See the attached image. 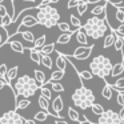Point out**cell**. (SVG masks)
<instances>
[{"label":"cell","mask_w":124,"mask_h":124,"mask_svg":"<svg viewBox=\"0 0 124 124\" xmlns=\"http://www.w3.org/2000/svg\"><path fill=\"white\" fill-rule=\"evenodd\" d=\"M39 89V84L33 78L28 75H23L20 78H16V83L14 84V96H15V104L17 101V96L23 97H32Z\"/></svg>","instance_id":"6da1fadb"},{"label":"cell","mask_w":124,"mask_h":124,"mask_svg":"<svg viewBox=\"0 0 124 124\" xmlns=\"http://www.w3.org/2000/svg\"><path fill=\"white\" fill-rule=\"evenodd\" d=\"M108 28H109L108 20L107 19H100L99 16L89 17L85 22V24H83V30H84V32L87 33V36L95 39V40L103 38V35L107 32Z\"/></svg>","instance_id":"7a4b0ae2"},{"label":"cell","mask_w":124,"mask_h":124,"mask_svg":"<svg viewBox=\"0 0 124 124\" xmlns=\"http://www.w3.org/2000/svg\"><path fill=\"white\" fill-rule=\"evenodd\" d=\"M36 19L39 24L44 25L46 28H52L60 22V14L55 7H52L51 4H47L36 9Z\"/></svg>","instance_id":"3957f363"},{"label":"cell","mask_w":124,"mask_h":124,"mask_svg":"<svg viewBox=\"0 0 124 124\" xmlns=\"http://www.w3.org/2000/svg\"><path fill=\"white\" fill-rule=\"evenodd\" d=\"M112 65L113 64L111 63V60L108 59L107 56H104V55H97V56H95L93 59H92V62L89 63V70H91V72L93 73L95 76L105 80V79L111 75Z\"/></svg>","instance_id":"277c9868"},{"label":"cell","mask_w":124,"mask_h":124,"mask_svg":"<svg viewBox=\"0 0 124 124\" xmlns=\"http://www.w3.org/2000/svg\"><path fill=\"white\" fill-rule=\"evenodd\" d=\"M71 99H72L73 104L78 108H80V109H88V108L95 103L96 97H95L93 92H92L91 89L84 87L83 84H81L79 88H76L75 91H73Z\"/></svg>","instance_id":"5b68a950"},{"label":"cell","mask_w":124,"mask_h":124,"mask_svg":"<svg viewBox=\"0 0 124 124\" xmlns=\"http://www.w3.org/2000/svg\"><path fill=\"white\" fill-rule=\"evenodd\" d=\"M97 124H124V121L113 109H105L101 115H99Z\"/></svg>","instance_id":"8992f818"},{"label":"cell","mask_w":124,"mask_h":124,"mask_svg":"<svg viewBox=\"0 0 124 124\" xmlns=\"http://www.w3.org/2000/svg\"><path fill=\"white\" fill-rule=\"evenodd\" d=\"M25 119L17 112V109L7 111L0 116V124H24Z\"/></svg>","instance_id":"52a82bcc"},{"label":"cell","mask_w":124,"mask_h":124,"mask_svg":"<svg viewBox=\"0 0 124 124\" xmlns=\"http://www.w3.org/2000/svg\"><path fill=\"white\" fill-rule=\"evenodd\" d=\"M92 51H93V46H80L73 51L72 54V57L76 60H85L91 56Z\"/></svg>","instance_id":"ba28073f"},{"label":"cell","mask_w":124,"mask_h":124,"mask_svg":"<svg viewBox=\"0 0 124 124\" xmlns=\"http://www.w3.org/2000/svg\"><path fill=\"white\" fill-rule=\"evenodd\" d=\"M38 24H39V23H38L36 16H32V15H25V16L22 19V22H20V24H19V27H17L15 35H17L20 31H23V28H31V27H35V25H38Z\"/></svg>","instance_id":"9c48e42d"},{"label":"cell","mask_w":124,"mask_h":124,"mask_svg":"<svg viewBox=\"0 0 124 124\" xmlns=\"http://www.w3.org/2000/svg\"><path fill=\"white\" fill-rule=\"evenodd\" d=\"M107 4H108V1L103 0V4L95 6L93 8L91 9L92 16H100V15H103V19H105V17H107Z\"/></svg>","instance_id":"30bf717a"},{"label":"cell","mask_w":124,"mask_h":124,"mask_svg":"<svg viewBox=\"0 0 124 124\" xmlns=\"http://www.w3.org/2000/svg\"><path fill=\"white\" fill-rule=\"evenodd\" d=\"M51 108L52 111H54L55 113H57V115H60L63 111V108H64V101H63V97L60 96H56L54 100H52V104H51Z\"/></svg>","instance_id":"8fae6325"},{"label":"cell","mask_w":124,"mask_h":124,"mask_svg":"<svg viewBox=\"0 0 124 124\" xmlns=\"http://www.w3.org/2000/svg\"><path fill=\"white\" fill-rule=\"evenodd\" d=\"M73 35L76 36V40H78L79 44H81V46H88V36H87L85 32H84L83 27L78 28V30L75 31V33H73Z\"/></svg>","instance_id":"7c38bea8"},{"label":"cell","mask_w":124,"mask_h":124,"mask_svg":"<svg viewBox=\"0 0 124 124\" xmlns=\"http://www.w3.org/2000/svg\"><path fill=\"white\" fill-rule=\"evenodd\" d=\"M124 72V55H123V60L120 63H116L112 65V70H111V76L112 78H117L121 73Z\"/></svg>","instance_id":"4fadbf2b"},{"label":"cell","mask_w":124,"mask_h":124,"mask_svg":"<svg viewBox=\"0 0 124 124\" xmlns=\"http://www.w3.org/2000/svg\"><path fill=\"white\" fill-rule=\"evenodd\" d=\"M8 44H9V47H11V49H12L14 52H16V54H24L25 47L23 46V44L20 43V41L9 39V40H8Z\"/></svg>","instance_id":"5bb4252c"},{"label":"cell","mask_w":124,"mask_h":124,"mask_svg":"<svg viewBox=\"0 0 124 124\" xmlns=\"http://www.w3.org/2000/svg\"><path fill=\"white\" fill-rule=\"evenodd\" d=\"M115 39H116V32H115L113 28H111V33L104 38V41H103V48H109V47H112L113 43H115Z\"/></svg>","instance_id":"9a60e30c"},{"label":"cell","mask_w":124,"mask_h":124,"mask_svg":"<svg viewBox=\"0 0 124 124\" xmlns=\"http://www.w3.org/2000/svg\"><path fill=\"white\" fill-rule=\"evenodd\" d=\"M17 72H19V67L17 65H14L12 68H9L7 71V83H8V85L12 87V81L17 78Z\"/></svg>","instance_id":"2e32d148"},{"label":"cell","mask_w":124,"mask_h":124,"mask_svg":"<svg viewBox=\"0 0 124 124\" xmlns=\"http://www.w3.org/2000/svg\"><path fill=\"white\" fill-rule=\"evenodd\" d=\"M33 79H35L36 83L39 84V87H41L43 84L47 83V76H46V73H44L43 71H40V70H35V71H33Z\"/></svg>","instance_id":"e0dca14e"},{"label":"cell","mask_w":124,"mask_h":124,"mask_svg":"<svg viewBox=\"0 0 124 124\" xmlns=\"http://www.w3.org/2000/svg\"><path fill=\"white\" fill-rule=\"evenodd\" d=\"M112 95H113V88L111 84H108L107 81L104 80V87L101 89V96L104 97L105 100H111L112 99Z\"/></svg>","instance_id":"ac0fdd59"},{"label":"cell","mask_w":124,"mask_h":124,"mask_svg":"<svg viewBox=\"0 0 124 124\" xmlns=\"http://www.w3.org/2000/svg\"><path fill=\"white\" fill-rule=\"evenodd\" d=\"M75 32H63L62 35L57 38L56 40V44H60V46H64V44H68L71 41V38Z\"/></svg>","instance_id":"d6986e66"},{"label":"cell","mask_w":124,"mask_h":124,"mask_svg":"<svg viewBox=\"0 0 124 124\" xmlns=\"http://www.w3.org/2000/svg\"><path fill=\"white\" fill-rule=\"evenodd\" d=\"M67 63H68L67 57H65L64 55H62L60 52H57V57H56V67H57V70L65 71V68H67Z\"/></svg>","instance_id":"ffe728a7"},{"label":"cell","mask_w":124,"mask_h":124,"mask_svg":"<svg viewBox=\"0 0 124 124\" xmlns=\"http://www.w3.org/2000/svg\"><path fill=\"white\" fill-rule=\"evenodd\" d=\"M28 51H30V57H31V60H32L35 64L40 65V64H41V62H40V56H41L40 51H39V49H33L32 47H30V48H28Z\"/></svg>","instance_id":"44dd1931"},{"label":"cell","mask_w":124,"mask_h":124,"mask_svg":"<svg viewBox=\"0 0 124 124\" xmlns=\"http://www.w3.org/2000/svg\"><path fill=\"white\" fill-rule=\"evenodd\" d=\"M15 105H16V107H15V109H17V111L25 109V108H28L31 105V100H30V97H23V99L17 100Z\"/></svg>","instance_id":"7402d4cb"},{"label":"cell","mask_w":124,"mask_h":124,"mask_svg":"<svg viewBox=\"0 0 124 124\" xmlns=\"http://www.w3.org/2000/svg\"><path fill=\"white\" fill-rule=\"evenodd\" d=\"M39 89H40V95H43L44 97H47L48 100L52 99V91L49 89V83L47 81L46 84H43L41 87H39Z\"/></svg>","instance_id":"603a6c76"},{"label":"cell","mask_w":124,"mask_h":124,"mask_svg":"<svg viewBox=\"0 0 124 124\" xmlns=\"http://www.w3.org/2000/svg\"><path fill=\"white\" fill-rule=\"evenodd\" d=\"M40 62H41V65L47 67L48 70H52V68H54V62H52V59H51V56H49V55H44V54H41V56H40Z\"/></svg>","instance_id":"cb8c5ba5"},{"label":"cell","mask_w":124,"mask_h":124,"mask_svg":"<svg viewBox=\"0 0 124 124\" xmlns=\"http://www.w3.org/2000/svg\"><path fill=\"white\" fill-rule=\"evenodd\" d=\"M64 75H65V71L56 70V71H54V72L51 73V78H49L48 81H60L63 78H64Z\"/></svg>","instance_id":"d4e9b609"},{"label":"cell","mask_w":124,"mask_h":124,"mask_svg":"<svg viewBox=\"0 0 124 124\" xmlns=\"http://www.w3.org/2000/svg\"><path fill=\"white\" fill-rule=\"evenodd\" d=\"M8 32H7L6 27H3V25H0V48L4 46L6 43H8Z\"/></svg>","instance_id":"484cf974"},{"label":"cell","mask_w":124,"mask_h":124,"mask_svg":"<svg viewBox=\"0 0 124 124\" xmlns=\"http://www.w3.org/2000/svg\"><path fill=\"white\" fill-rule=\"evenodd\" d=\"M68 117L71 119L72 121H76V123H80V113L72 107H68Z\"/></svg>","instance_id":"4316f807"},{"label":"cell","mask_w":124,"mask_h":124,"mask_svg":"<svg viewBox=\"0 0 124 124\" xmlns=\"http://www.w3.org/2000/svg\"><path fill=\"white\" fill-rule=\"evenodd\" d=\"M39 51H40V54H44V55H51L52 52L55 51V43H49V44H44L43 47H41L40 49H39Z\"/></svg>","instance_id":"83f0119b"},{"label":"cell","mask_w":124,"mask_h":124,"mask_svg":"<svg viewBox=\"0 0 124 124\" xmlns=\"http://www.w3.org/2000/svg\"><path fill=\"white\" fill-rule=\"evenodd\" d=\"M88 6H89V3H88V1H84V0H80V3L78 4V7H76V9H78V14L80 15V16H83V15L87 12V9H88Z\"/></svg>","instance_id":"f1b7e54d"},{"label":"cell","mask_w":124,"mask_h":124,"mask_svg":"<svg viewBox=\"0 0 124 124\" xmlns=\"http://www.w3.org/2000/svg\"><path fill=\"white\" fill-rule=\"evenodd\" d=\"M78 75L80 78V81L83 83L84 80H92L93 78V73L91 71H78Z\"/></svg>","instance_id":"f546056e"},{"label":"cell","mask_w":124,"mask_h":124,"mask_svg":"<svg viewBox=\"0 0 124 124\" xmlns=\"http://www.w3.org/2000/svg\"><path fill=\"white\" fill-rule=\"evenodd\" d=\"M46 41H47L46 35H41L40 38L35 39V40H33V49H40L41 47H43L44 44H46Z\"/></svg>","instance_id":"4dcf8cb0"},{"label":"cell","mask_w":124,"mask_h":124,"mask_svg":"<svg viewBox=\"0 0 124 124\" xmlns=\"http://www.w3.org/2000/svg\"><path fill=\"white\" fill-rule=\"evenodd\" d=\"M48 116H49V113L48 112H46V111H39V112H36L35 113V116H33V120H36V121H46L47 119H48Z\"/></svg>","instance_id":"1f68e13d"},{"label":"cell","mask_w":124,"mask_h":124,"mask_svg":"<svg viewBox=\"0 0 124 124\" xmlns=\"http://www.w3.org/2000/svg\"><path fill=\"white\" fill-rule=\"evenodd\" d=\"M19 33L23 36V39H24L25 41H28V43H33V40H35V35H33V32H31V31H20Z\"/></svg>","instance_id":"d6a6232c"},{"label":"cell","mask_w":124,"mask_h":124,"mask_svg":"<svg viewBox=\"0 0 124 124\" xmlns=\"http://www.w3.org/2000/svg\"><path fill=\"white\" fill-rule=\"evenodd\" d=\"M70 23H71V25L73 27V30H75V31L78 30V28H81V27H83L80 19H79V17H76L75 15H71V16H70Z\"/></svg>","instance_id":"836d02e7"},{"label":"cell","mask_w":124,"mask_h":124,"mask_svg":"<svg viewBox=\"0 0 124 124\" xmlns=\"http://www.w3.org/2000/svg\"><path fill=\"white\" fill-rule=\"evenodd\" d=\"M115 17L120 24L124 23V8L123 7H116V11H115Z\"/></svg>","instance_id":"e575fe53"},{"label":"cell","mask_w":124,"mask_h":124,"mask_svg":"<svg viewBox=\"0 0 124 124\" xmlns=\"http://www.w3.org/2000/svg\"><path fill=\"white\" fill-rule=\"evenodd\" d=\"M113 47L117 52H123V47H124V41H123V38L121 36H117L116 35V39H115V43H113Z\"/></svg>","instance_id":"d590c367"},{"label":"cell","mask_w":124,"mask_h":124,"mask_svg":"<svg viewBox=\"0 0 124 124\" xmlns=\"http://www.w3.org/2000/svg\"><path fill=\"white\" fill-rule=\"evenodd\" d=\"M0 19H1L0 20V25H3V27H6V28L8 27L9 24H12V16L8 14V12H7L4 16H1Z\"/></svg>","instance_id":"8d00e7d4"},{"label":"cell","mask_w":124,"mask_h":124,"mask_svg":"<svg viewBox=\"0 0 124 124\" xmlns=\"http://www.w3.org/2000/svg\"><path fill=\"white\" fill-rule=\"evenodd\" d=\"M89 108H91V111L95 113V115H97V116L101 115V113L105 111V109H104V107H103L101 104H97V103H93V104H92Z\"/></svg>","instance_id":"74e56055"},{"label":"cell","mask_w":124,"mask_h":124,"mask_svg":"<svg viewBox=\"0 0 124 124\" xmlns=\"http://www.w3.org/2000/svg\"><path fill=\"white\" fill-rule=\"evenodd\" d=\"M56 25L62 32H75V31L71 30V24H68V23H65V22H59Z\"/></svg>","instance_id":"f35d334b"},{"label":"cell","mask_w":124,"mask_h":124,"mask_svg":"<svg viewBox=\"0 0 124 124\" xmlns=\"http://www.w3.org/2000/svg\"><path fill=\"white\" fill-rule=\"evenodd\" d=\"M48 83H49V85H51L52 91L57 92V93H60V92L64 91V87H63L62 84L59 83V81H48Z\"/></svg>","instance_id":"ab89813d"},{"label":"cell","mask_w":124,"mask_h":124,"mask_svg":"<svg viewBox=\"0 0 124 124\" xmlns=\"http://www.w3.org/2000/svg\"><path fill=\"white\" fill-rule=\"evenodd\" d=\"M113 89H116V91H124V78H120L117 79V80L113 83L112 85Z\"/></svg>","instance_id":"60d3db41"},{"label":"cell","mask_w":124,"mask_h":124,"mask_svg":"<svg viewBox=\"0 0 124 124\" xmlns=\"http://www.w3.org/2000/svg\"><path fill=\"white\" fill-rule=\"evenodd\" d=\"M7 71H8V68H7V64H0V79H3V80L7 81Z\"/></svg>","instance_id":"b9f144b4"},{"label":"cell","mask_w":124,"mask_h":124,"mask_svg":"<svg viewBox=\"0 0 124 124\" xmlns=\"http://www.w3.org/2000/svg\"><path fill=\"white\" fill-rule=\"evenodd\" d=\"M116 100H117V104L120 105V107H124V92L123 91H117V97H116Z\"/></svg>","instance_id":"7bdbcfd3"},{"label":"cell","mask_w":124,"mask_h":124,"mask_svg":"<svg viewBox=\"0 0 124 124\" xmlns=\"http://www.w3.org/2000/svg\"><path fill=\"white\" fill-rule=\"evenodd\" d=\"M80 3V0H68L67 3V8L71 9V8H75V7H78V4Z\"/></svg>","instance_id":"ee69618b"},{"label":"cell","mask_w":124,"mask_h":124,"mask_svg":"<svg viewBox=\"0 0 124 124\" xmlns=\"http://www.w3.org/2000/svg\"><path fill=\"white\" fill-rule=\"evenodd\" d=\"M113 30H115V32H116L117 36H124V23L120 24L117 28H113Z\"/></svg>","instance_id":"f6af8a7d"},{"label":"cell","mask_w":124,"mask_h":124,"mask_svg":"<svg viewBox=\"0 0 124 124\" xmlns=\"http://www.w3.org/2000/svg\"><path fill=\"white\" fill-rule=\"evenodd\" d=\"M6 14H7V8L4 7V4H3V3H0V17L4 16Z\"/></svg>","instance_id":"bcb514c9"},{"label":"cell","mask_w":124,"mask_h":124,"mask_svg":"<svg viewBox=\"0 0 124 124\" xmlns=\"http://www.w3.org/2000/svg\"><path fill=\"white\" fill-rule=\"evenodd\" d=\"M55 124H68V123H67V121H65L63 117H59L57 120H55Z\"/></svg>","instance_id":"7dc6e473"},{"label":"cell","mask_w":124,"mask_h":124,"mask_svg":"<svg viewBox=\"0 0 124 124\" xmlns=\"http://www.w3.org/2000/svg\"><path fill=\"white\" fill-rule=\"evenodd\" d=\"M24 124H36V120H33V119H25Z\"/></svg>","instance_id":"c3c4849f"},{"label":"cell","mask_w":124,"mask_h":124,"mask_svg":"<svg viewBox=\"0 0 124 124\" xmlns=\"http://www.w3.org/2000/svg\"><path fill=\"white\" fill-rule=\"evenodd\" d=\"M117 113H119V116H120V119H121V120L124 121V107H121V109Z\"/></svg>","instance_id":"681fc988"},{"label":"cell","mask_w":124,"mask_h":124,"mask_svg":"<svg viewBox=\"0 0 124 124\" xmlns=\"http://www.w3.org/2000/svg\"><path fill=\"white\" fill-rule=\"evenodd\" d=\"M7 84H8V83H7L6 80H3V79H0V89H3L4 87L7 85Z\"/></svg>","instance_id":"f907efd6"},{"label":"cell","mask_w":124,"mask_h":124,"mask_svg":"<svg viewBox=\"0 0 124 124\" xmlns=\"http://www.w3.org/2000/svg\"><path fill=\"white\" fill-rule=\"evenodd\" d=\"M49 4H55V3H59V0H48Z\"/></svg>","instance_id":"816d5d0a"},{"label":"cell","mask_w":124,"mask_h":124,"mask_svg":"<svg viewBox=\"0 0 124 124\" xmlns=\"http://www.w3.org/2000/svg\"><path fill=\"white\" fill-rule=\"evenodd\" d=\"M23 1H27V3H35V0H23Z\"/></svg>","instance_id":"f5cc1de1"},{"label":"cell","mask_w":124,"mask_h":124,"mask_svg":"<svg viewBox=\"0 0 124 124\" xmlns=\"http://www.w3.org/2000/svg\"><path fill=\"white\" fill-rule=\"evenodd\" d=\"M84 1H88V3H89V4H91V3H92V0H84Z\"/></svg>","instance_id":"db71d44e"},{"label":"cell","mask_w":124,"mask_h":124,"mask_svg":"<svg viewBox=\"0 0 124 124\" xmlns=\"http://www.w3.org/2000/svg\"><path fill=\"white\" fill-rule=\"evenodd\" d=\"M96 1H101V0H96ZM105 1H112V0H105Z\"/></svg>","instance_id":"11a10c76"},{"label":"cell","mask_w":124,"mask_h":124,"mask_svg":"<svg viewBox=\"0 0 124 124\" xmlns=\"http://www.w3.org/2000/svg\"><path fill=\"white\" fill-rule=\"evenodd\" d=\"M3 1H4V0H0V3H3Z\"/></svg>","instance_id":"9f6ffc18"},{"label":"cell","mask_w":124,"mask_h":124,"mask_svg":"<svg viewBox=\"0 0 124 124\" xmlns=\"http://www.w3.org/2000/svg\"><path fill=\"white\" fill-rule=\"evenodd\" d=\"M41 1H48V0H41Z\"/></svg>","instance_id":"6f0895ef"},{"label":"cell","mask_w":124,"mask_h":124,"mask_svg":"<svg viewBox=\"0 0 124 124\" xmlns=\"http://www.w3.org/2000/svg\"><path fill=\"white\" fill-rule=\"evenodd\" d=\"M121 38H123V41H124V36H121Z\"/></svg>","instance_id":"680465c9"},{"label":"cell","mask_w":124,"mask_h":124,"mask_svg":"<svg viewBox=\"0 0 124 124\" xmlns=\"http://www.w3.org/2000/svg\"><path fill=\"white\" fill-rule=\"evenodd\" d=\"M0 99H1V97H0Z\"/></svg>","instance_id":"91938a15"}]
</instances>
